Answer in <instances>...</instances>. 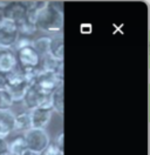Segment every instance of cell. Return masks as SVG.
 <instances>
[{
  "label": "cell",
  "instance_id": "cell-1",
  "mask_svg": "<svg viewBox=\"0 0 150 155\" xmlns=\"http://www.w3.org/2000/svg\"><path fill=\"white\" fill-rule=\"evenodd\" d=\"M62 5L57 2H49L42 11L38 12L35 18L37 29L44 32H60L64 26V12Z\"/></svg>",
  "mask_w": 150,
  "mask_h": 155
},
{
  "label": "cell",
  "instance_id": "cell-2",
  "mask_svg": "<svg viewBox=\"0 0 150 155\" xmlns=\"http://www.w3.org/2000/svg\"><path fill=\"white\" fill-rule=\"evenodd\" d=\"M25 106L28 109H35V108H45L52 110L51 105V94H46L38 87L35 84H32L27 89L25 97L22 99Z\"/></svg>",
  "mask_w": 150,
  "mask_h": 155
},
{
  "label": "cell",
  "instance_id": "cell-3",
  "mask_svg": "<svg viewBox=\"0 0 150 155\" xmlns=\"http://www.w3.org/2000/svg\"><path fill=\"white\" fill-rule=\"evenodd\" d=\"M24 140L27 147L28 150L35 152V153H41L46 149L48 145L51 143L49 136L47 134L45 129H35L31 128L24 134Z\"/></svg>",
  "mask_w": 150,
  "mask_h": 155
},
{
  "label": "cell",
  "instance_id": "cell-4",
  "mask_svg": "<svg viewBox=\"0 0 150 155\" xmlns=\"http://www.w3.org/2000/svg\"><path fill=\"white\" fill-rule=\"evenodd\" d=\"M1 28H0V48L11 49L14 47L19 38L18 25L13 20L1 18Z\"/></svg>",
  "mask_w": 150,
  "mask_h": 155
},
{
  "label": "cell",
  "instance_id": "cell-5",
  "mask_svg": "<svg viewBox=\"0 0 150 155\" xmlns=\"http://www.w3.org/2000/svg\"><path fill=\"white\" fill-rule=\"evenodd\" d=\"M34 84L46 94H52L60 85H62V73L40 72Z\"/></svg>",
  "mask_w": 150,
  "mask_h": 155
},
{
  "label": "cell",
  "instance_id": "cell-6",
  "mask_svg": "<svg viewBox=\"0 0 150 155\" xmlns=\"http://www.w3.org/2000/svg\"><path fill=\"white\" fill-rule=\"evenodd\" d=\"M18 58L20 67L22 69H35L40 65V57L32 46L18 49ZM17 58V59H18Z\"/></svg>",
  "mask_w": 150,
  "mask_h": 155
},
{
  "label": "cell",
  "instance_id": "cell-7",
  "mask_svg": "<svg viewBox=\"0 0 150 155\" xmlns=\"http://www.w3.org/2000/svg\"><path fill=\"white\" fill-rule=\"evenodd\" d=\"M28 12L27 2L22 1H9L8 5L2 10V18L13 20L18 24L26 17Z\"/></svg>",
  "mask_w": 150,
  "mask_h": 155
},
{
  "label": "cell",
  "instance_id": "cell-8",
  "mask_svg": "<svg viewBox=\"0 0 150 155\" xmlns=\"http://www.w3.org/2000/svg\"><path fill=\"white\" fill-rule=\"evenodd\" d=\"M52 110L45 108H35L29 112L31 115V126L35 129H45L52 119Z\"/></svg>",
  "mask_w": 150,
  "mask_h": 155
},
{
  "label": "cell",
  "instance_id": "cell-9",
  "mask_svg": "<svg viewBox=\"0 0 150 155\" xmlns=\"http://www.w3.org/2000/svg\"><path fill=\"white\" fill-rule=\"evenodd\" d=\"M18 66V59L12 49L0 48V72L7 74Z\"/></svg>",
  "mask_w": 150,
  "mask_h": 155
},
{
  "label": "cell",
  "instance_id": "cell-10",
  "mask_svg": "<svg viewBox=\"0 0 150 155\" xmlns=\"http://www.w3.org/2000/svg\"><path fill=\"white\" fill-rule=\"evenodd\" d=\"M15 115L11 110H0V139H5L14 130Z\"/></svg>",
  "mask_w": 150,
  "mask_h": 155
},
{
  "label": "cell",
  "instance_id": "cell-11",
  "mask_svg": "<svg viewBox=\"0 0 150 155\" xmlns=\"http://www.w3.org/2000/svg\"><path fill=\"white\" fill-rule=\"evenodd\" d=\"M51 105L52 112H56V114H64V86L60 85L54 92L51 94Z\"/></svg>",
  "mask_w": 150,
  "mask_h": 155
},
{
  "label": "cell",
  "instance_id": "cell-12",
  "mask_svg": "<svg viewBox=\"0 0 150 155\" xmlns=\"http://www.w3.org/2000/svg\"><path fill=\"white\" fill-rule=\"evenodd\" d=\"M61 64L53 58L51 54H47L40 59L39 68L41 72H52V73H61Z\"/></svg>",
  "mask_w": 150,
  "mask_h": 155
},
{
  "label": "cell",
  "instance_id": "cell-13",
  "mask_svg": "<svg viewBox=\"0 0 150 155\" xmlns=\"http://www.w3.org/2000/svg\"><path fill=\"white\" fill-rule=\"evenodd\" d=\"M31 85L32 84H29L28 81H24V82H20V84H15V85H9V86H7L6 89L8 91L13 101H22V99H24Z\"/></svg>",
  "mask_w": 150,
  "mask_h": 155
},
{
  "label": "cell",
  "instance_id": "cell-14",
  "mask_svg": "<svg viewBox=\"0 0 150 155\" xmlns=\"http://www.w3.org/2000/svg\"><path fill=\"white\" fill-rule=\"evenodd\" d=\"M51 46H52V38H48V37L39 38L38 40H34L32 42V47L35 49V52L39 54L40 58L49 54Z\"/></svg>",
  "mask_w": 150,
  "mask_h": 155
},
{
  "label": "cell",
  "instance_id": "cell-15",
  "mask_svg": "<svg viewBox=\"0 0 150 155\" xmlns=\"http://www.w3.org/2000/svg\"><path fill=\"white\" fill-rule=\"evenodd\" d=\"M31 115L28 112L20 113L14 117V130H22V132H27L28 129H31Z\"/></svg>",
  "mask_w": 150,
  "mask_h": 155
},
{
  "label": "cell",
  "instance_id": "cell-16",
  "mask_svg": "<svg viewBox=\"0 0 150 155\" xmlns=\"http://www.w3.org/2000/svg\"><path fill=\"white\" fill-rule=\"evenodd\" d=\"M26 150L27 147L25 143L24 136H18L11 143H8V153L11 155H24Z\"/></svg>",
  "mask_w": 150,
  "mask_h": 155
},
{
  "label": "cell",
  "instance_id": "cell-17",
  "mask_svg": "<svg viewBox=\"0 0 150 155\" xmlns=\"http://www.w3.org/2000/svg\"><path fill=\"white\" fill-rule=\"evenodd\" d=\"M49 54L59 62H62V60H64V41H62V39H59L56 41L52 40Z\"/></svg>",
  "mask_w": 150,
  "mask_h": 155
},
{
  "label": "cell",
  "instance_id": "cell-18",
  "mask_svg": "<svg viewBox=\"0 0 150 155\" xmlns=\"http://www.w3.org/2000/svg\"><path fill=\"white\" fill-rule=\"evenodd\" d=\"M13 99L7 89L0 91V110H8L13 105Z\"/></svg>",
  "mask_w": 150,
  "mask_h": 155
},
{
  "label": "cell",
  "instance_id": "cell-19",
  "mask_svg": "<svg viewBox=\"0 0 150 155\" xmlns=\"http://www.w3.org/2000/svg\"><path fill=\"white\" fill-rule=\"evenodd\" d=\"M32 40H29L28 38H18L17 40V42H15V45H14V47L17 48V51L20 48H24V47H27V46H32Z\"/></svg>",
  "mask_w": 150,
  "mask_h": 155
},
{
  "label": "cell",
  "instance_id": "cell-20",
  "mask_svg": "<svg viewBox=\"0 0 150 155\" xmlns=\"http://www.w3.org/2000/svg\"><path fill=\"white\" fill-rule=\"evenodd\" d=\"M7 88V74L0 72V91Z\"/></svg>",
  "mask_w": 150,
  "mask_h": 155
},
{
  "label": "cell",
  "instance_id": "cell-21",
  "mask_svg": "<svg viewBox=\"0 0 150 155\" xmlns=\"http://www.w3.org/2000/svg\"><path fill=\"white\" fill-rule=\"evenodd\" d=\"M64 137H65V135H64V133H61L60 135L56 137L55 140V143L54 145L61 150V152H64Z\"/></svg>",
  "mask_w": 150,
  "mask_h": 155
},
{
  "label": "cell",
  "instance_id": "cell-22",
  "mask_svg": "<svg viewBox=\"0 0 150 155\" xmlns=\"http://www.w3.org/2000/svg\"><path fill=\"white\" fill-rule=\"evenodd\" d=\"M8 152V143L5 139H0V155L5 154Z\"/></svg>",
  "mask_w": 150,
  "mask_h": 155
},
{
  "label": "cell",
  "instance_id": "cell-23",
  "mask_svg": "<svg viewBox=\"0 0 150 155\" xmlns=\"http://www.w3.org/2000/svg\"><path fill=\"white\" fill-rule=\"evenodd\" d=\"M8 2L9 1H0V8H2V10H4V8L8 5Z\"/></svg>",
  "mask_w": 150,
  "mask_h": 155
},
{
  "label": "cell",
  "instance_id": "cell-24",
  "mask_svg": "<svg viewBox=\"0 0 150 155\" xmlns=\"http://www.w3.org/2000/svg\"><path fill=\"white\" fill-rule=\"evenodd\" d=\"M24 155H40L39 153H35V152H32V150H26L25 153H24Z\"/></svg>",
  "mask_w": 150,
  "mask_h": 155
},
{
  "label": "cell",
  "instance_id": "cell-25",
  "mask_svg": "<svg viewBox=\"0 0 150 155\" xmlns=\"http://www.w3.org/2000/svg\"><path fill=\"white\" fill-rule=\"evenodd\" d=\"M2 155H11V154H9L8 152H7V153H5V154H2Z\"/></svg>",
  "mask_w": 150,
  "mask_h": 155
},
{
  "label": "cell",
  "instance_id": "cell-26",
  "mask_svg": "<svg viewBox=\"0 0 150 155\" xmlns=\"http://www.w3.org/2000/svg\"><path fill=\"white\" fill-rule=\"evenodd\" d=\"M57 155H64V153H60V154H57Z\"/></svg>",
  "mask_w": 150,
  "mask_h": 155
},
{
  "label": "cell",
  "instance_id": "cell-27",
  "mask_svg": "<svg viewBox=\"0 0 150 155\" xmlns=\"http://www.w3.org/2000/svg\"><path fill=\"white\" fill-rule=\"evenodd\" d=\"M0 28H1V22H0Z\"/></svg>",
  "mask_w": 150,
  "mask_h": 155
}]
</instances>
